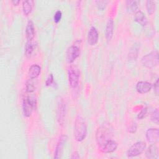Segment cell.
<instances>
[{"mask_svg": "<svg viewBox=\"0 0 159 159\" xmlns=\"http://www.w3.org/2000/svg\"><path fill=\"white\" fill-rule=\"evenodd\" d=\"M109 131L104 127H99L96 134V139L98 145L110 140Z\"/></svg>", "mask_w": 159, "mask_h": 159, "instance_id": "obj_5", "label": "cell"}, {"mask_svg": "<svg viewBox=\"0 0 159 159\" xmlns=\"http://www.w3.org/2000/svg\"><path fill=\"white\" fill-rule=\"evenodd\" d=\"M34 45L35 44L34 43H32L30 41H28L27 42L25 45V54L26 57H30L31 56L35 48Z\"/></svg>", "mask_w": 159, "mask_h": 159, "instance_id": "obj_22", "label": "cell"}, {"mask_svg": "<svg viewBox=\"0 0 159 159\" xmlns=\"http://www.w3.org/2000/svg\"><path fill=\"white\" fill-rule=\"evenodd\" d=\"M40 71H41V68L40 66L37 64H34L31 65L30 67L29 68L28 74L30 78L35 79L39 76Z\"/></svg>", "mask_w": 159, "mask_h": 159, "instance_id": "obj_18", "label": "cell"}, {"mask_svg": "<svg viewBox=\"0 0 159 159\" xmlns=\"http://www.w3.org/2000/svg\"><path fill=\"white\" fill-rule=\"evenodd\" d=\"M96 2H97V5H98V9H101V10H102V9H104L105 8L107 1H96Z\"/></svg>", "mask_w": 159, "mask_h": 159, "instance_id": "obj_29", "label": "cell"}, {"mask_svg": "<svg viewBox=\"0 0 159 159\" xmlns=\"http://www.w3.org/2000/svg\"><path fill=\"white\" fill-rule=\"evenodd\" d=\"M126 9L128 12L133 13L138 9V4L136 1L128 0L126 1Z\"/></svg>", "mask_w": 159, "mask_h": 159, "instance_id": "obj_20", "label": "cell"}, {"mask_svg": "<svg viewBox=\"0 0 159 159\" xmlns=\"http://www.w3.org/2000/svg\"><path fill=\"white\" fill-rule=\"evenodd\" d=\"M147 158L149 159H157L158 157V151L157 147L154 145H150L145 153Z\"/></svg>", "mask_w": 159, "mask_h": 159, "instance_id": "obj_15", "label": "cell"}, {"mask_svg": "<svg viewBox=\"0 0 159 159\" xmlns=\"http://www.w3.org/2000/svg\"><path fill=\"white\" fill-rule=\"evenodd\" d=\"M147 107H143V108L141 110V111L139 113V114H138V116H137V117H138L139 119H142L144 118V117H145L146 114H147Z\"/></svg>", "mask_w": 159, "mask_h": 159, "instance_id": "obj_28", "label": "cell"}, {"mask_svg": "<svg viewBox=\"0 0 159 159\" xmlns=\"http://www.w3.org/2000/svg\"><path fill=\"white\" fill-rule=\"evenodd\" d=\"M20 2V1L19 0H12V3L13 4L14 6H17L18 5V4Z\"/></svg>", "mask_w": 159, "mask_h": 159, "instance_id": "obj_33", "label": "cell"}, {"mask_svg": "<svg viewBox=\"0 0 159 159\" xmlns=\"http://www.w3.org/2000/svg\"><path fill=\"white\" fill-rule=\"evenodd\" d=\"M139 50V44H137V43H135V45L134 44L133 47H132V48L130 51V53H129V58L132 60H135V59L137 58V55H138Z\"/></svg>", "mask_w": 159, "mask_h": 159, "instance_id": "obj_21", "label": "cell"}, {"mask_svg": "<svg viewBox=\"0 0 159 159\" xmlns=\"http://www.w3.org/2000/svg\"><path fill=\"white\" fill-rule=\"evenodd\" d=\"M33 1L31 0L24 1L22 2V9L24 15L28 16L31 12L33 7Z\"/></svg>", "mask_w": 159, "mask_h": 159, "instance_id": "obj_19", "label": "cell"}, {"mask_svg": "<svg viewBox=\"0 0 159 159\" xmlns=\"http://www.w3.org/2000/svg\"><path fill=\"white\" fill-rule=\"evenodd\" d=\"M25 88H26L27 92L28 93H32L33 91H35V86L33 79L30 78L27 80L25 84Z\"/></svg>", "mask_w": 159, "mask_h": 159, "instance_id": "obj_24", "label": "cell"}, {"mask_svg": "<svg viewBox=\"0 0 159 159\" xmlns=\"http://www.w3.org/2000/svg\"><path fill=\"white\" fill-rule=\"evenodd\" d=\"M152 88V84L147 81H141L137 83L136 89L138 93L144 94L149 92Z\"/></svg>", "mask_w": 159, "mask_h": 159, "instance_id": "obj_12", "label": "cell"}, {"mask_svg": "<svg viewBox=\"0 0 159 159\" xmlns=\"http://www.w3.org/2000/svg\"><path fill=\"white\" fill-rule=\"evenodd\" d=\"M61 16H62L61 12L60 10L57 11L54 14V16H53V20H54V22L55 23L59 22L60 21L61 19Z\"/></svg>", "mask_w": 159, "mask_h": 159, "instance_id": "obj_26", "label": "cell"}, {"mask_svg": "<svg viewBox=\"0 0 159 159\" xmlns=\"http://www.w3.org/2000/svg\"><path fill=\"white\" fill-rule=\"evenodd\" d=\"M58 121L60 125H62L64 122V118L65 116V105L63 101H61L58 105Z\"/></svg>", "mask_w": 159, "mask_h": 159, "instance_id": "obj_16", "label": "cell"}, {"mask_svg": "<svg viewBox=\"0 0 159 159\" xmlns=\"http://www.w3.org/2000/svg\"><path fill=\"white\" fill-rule=\"evenodd\" d=\"M146 7L149 15L152 14L155 9V3L153 1H147L146 2Z\"/></svg>", "mask_w": 159, "mask_h": 159, "instance_id": "obj_23", "label": "cell"}, {"mask_svg": "<svg viewBox=\"0 0 159 159\" xmlns=\"http://www.w3.org/2000/svg\"><path fill=\"white\" fill-rule=\"evenodd\" d=\"M80 48L75 45H72L70 47L66 53V58L68 63H73L76 58L80 55Z\"/></svg>", "mask_w": 159, "mask_h": 159, "instance_id": "obj_8", "label": "cell"}, {"mask_svg": "<svg viewBox=\"0 0 159 159\" xmlns=\"http://www.w3.org/2000/svg\"><path fill=\"white\" fill-rule=\"evenodd\" d=\"M117 148V142L112 139H110V140L104 142L103 143L98 145L99 150L101 152L105 153L113 152L114 151H115L116 150Z\"/></svg>", "mask_w": 159, "mask_h": 159, "instance_id": "obj_6", "label": "cell"}, {"mask_svg": "<svg viewBox=\"0 0 159 159\" xmlns=\"http://www.w3.org/2000/svg\"><path fill=\"white\" fill-rule=\"evenodd\" d=\"M158 52L157 50L152 51L144 55L141 59L142 65L148 68H152L157 66L158 64Z\"/></svg>", "mask_w": 159, "mask_h": 159, "instance_id": "obj_2", "label": "cell"}, {"mask_svg": "<svg viewBox=\"0 0 159 159\" xmlns=\"http://www.w3.org/2000/svg\"><path fill=\"white\" fill-rule=\"evenodd\" d=\"M114 33V21L112 18H109L106 26V38L107 41H110Z\"/></svg>", "mask_w": 159, "mask_h": 159, "instance_id": "obj_13", "label": "cell"}, {"mask_svg": "<svg viewBox=\"0 0 159 159\" xmlns=\"http://www.w3.org/2000/svg\"><path fill=\"white\" fill-rule=\"evenodd\" d=\"M146 143L142 141L137 142L134 143L127 151L128 157H134L140 155L145 149Z\"/></svg>", "mask_w": 159, "mask_h": 159, "instance_id": "obj_3", "label": "cell"}, {"mask_svg": "<svg viewBox=\"0 0 159 159\" xmlns=\"http://www.w3.org/2000/svg\"><path fill=\"white\" fill-rule=\"evenodd\" d=\"M153 88H154V91L157 95L158 94V91H159V84H158V78L156 82L153 85Z\"/></svg>", "mask_w": 159, "mask_h": 159, "instance_id": "obj_31", "label": "cell"}, {"mask_svg": "<svg viewBox=\"0 0 159 159\" xmlns=\"http://www.w3.org/2000/svg\"><path fill=\"white\" fill-rule=\"evenodd\" d=\"M87 135V126L85 120L81 117H78L75 122L74 137L76 140L81 142Z\"/></svg>", "mask_w": 159, "mask_h": 159, "instance_id": "obj_1", "label": "cell"}, {"mask_svg": "<svg viewBox=\"0 0 159 159\" xmlns=\"http://www.w3.org/2000/svg\"><path fill=\"white\" fill-rule=\"evenodd\" d=\"M146 138L152 143H156L159 140V130L158 129L150 128L146 132Z\"/></svg>", "mask_w": 159, "mask_h": 159, "instance_id": "obj_10", "label": "cell"}, {"mask_svg": "<svg viewBox=\"0 0 159 159\" xmlns=\"http://www.w3.org/2000/svg\"><path fill=\"white\" fill-rule=\"evenodd\" d=\"M137 129V125L136 123L134 122H132L129 124V126L128 128V131H129V132H130L131 134H134L136 132Z\"/></svg>", "mask_w": 159, "mask_h": 159, "instance_id": "obj_27", "label": "cell"}, {"mask_svg": "<svg viewBox=\"0 0 159 159\" xmlns=\"http://www.w3.org/2000/svg\"><path fill=\"white\" fill-rule=\"evenodd\" d=\"M98 32L96 27H91L88 34V42L90 45H94L98 41Z\"/></svg>", "mask_w": 159, "mask_h": 159, "instance_id": "obj_11", "label": "cell"}, {"mask_svg": "<svg viewBox=\"0 0 159 159\" xmlns=\"http://www.w3.org/2000/svg\"><path fill=\"white\" fill-rule=\"evenodd\" d=\"M71 158L72 159H76V158H80V155L78 154V153L77 152H74L73 154H72V156H71Z\"/></svg>", "mask_w": 159, "mask_h": 159, "instance_id": "obj_32", "label": "cell"}, {"mask_svg": "<svg viewBox=\"0 0 159 159\" xmlns=\"http://www.w3.org/2000/svg\"><path fill=\"white\" fill-rule=\"evenodd\" d=\"M68 80L71 87L76 88L79 82V71L75 67H70L68 71Z\"/></svg>", "mask_w": 159, "mask_h": 159, "instance_id": "obj_7", "label": "cell"}, {"mask_svg": "<svg viewBox=\"0 0 159 159\" xmlns=\"http://www.w3.org/2000/svg\"><path fill=\"white\" fill-rule=\"evenodd\" d=\"M135 20L142 26H145L148 22L147 19L144 13L141 11H137L134 15Z\"/></svg>", "mask_w": 159, "mask_h": 159, "instance_id": "obj_17", "label": "cell"}, {"mask_svg": "<svg viewBox=\"0 0 159 159\" xmlns=\"http://www.w3.org/2000/svg\"><path fill=\"white\" fill-rule=\"evenodd\" d=\"M158 110L157 109H155L151 113V120L154 123L158 124Z\"/></svg>", "mask_w": 159, "mask_h": 159, "instance_id": "obj_25", "label": "cell"}, {"mask_svg": "<svg viewBox=\"0 0 159 159\" xmlns=\"http://www.w3.org/2000/svg\"><path fill=\"white\" fill-rule=\"evenodd\" d=\"M68 137L66 135H61L58 139L57 145L55 148V151L54 153V158H60L61 155L63 148L67 141Z\"/></svg>", "mask_w": 159, "mask_h": 159, "instance_id": "obj_9", "label": "cell"}, {"mask_svg": "<svg viewBox=\"0 0 159 159\" xmlns=\"http://www.w3.org/2000/svg\"><path fill=\"white\" fill-rule=\"evenodd\" d=\"M35 105V100L34 98L27 96L22 101V110L24 115L25 117H30L32 112L33 109Z\"/></svg>", "mask_w": 159, "mask_h": 159, "instance_id": "obj_4", "label": "cell"}, {"mask_svg": "<svg viewBox=\"0 0 159 159\" xmlns=\"http://www.w3.org/2000/svg\"><path fill=\"white\" fill-rule=\"evenodd\" d=\"M53 82V76L52 74H50L46 80L45 82V84L47 86H48L50 85H51L52 84V83Z\"/></svg>", "mask_w": 159, "mask_h": 159, "instance_id": "obj_30", "label": "cell"}, {"mask_svg": "<svg viewBox=\"0 0 159 159\" xmlns=\"http://www.w3.org/2000/svg\"><path fill=\"white\" fill-rule=\"evenodd\" d=\"M26 37L29 41H31L35 36V28L32 20H29L25 29Z\"/></svg>", "mask_w": 159, "mask_h": 159, "instance_id": "obj_14", "label": "cell"}]
</instances>
